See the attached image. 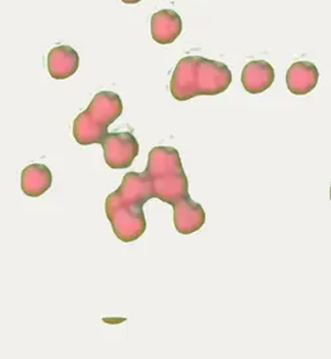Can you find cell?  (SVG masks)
I'll return each mask as SVG.
<instances>
[{"instance_id":"obj_9","label":"cell","mask_w":331,"mask_h":359,"mask_svg":"<svg viewBox=\"0 0 331 359\" xmlns=\"http://www.w3.org/2000/svg\"><path fill=\"white\" fill-rule=\"evenodd\" d=\"M183 23L180 16L173 10H162L151 18V36L158 44H171L182 34Z\"/></svg>"},{"instance_id":"obj_3","label":"cell","mask_w":331,"mask_h":359,"mask_svg":"<svg viewBox=\"0 0 331 359\" xmlns=\"http://www.w3.org/2000/svg\"><path fill=\"white\" fill-rule=\"evenodd\" d=\"M231 83L232 73L223 62L201 56H186L177 64L170 90L177 101H187L194 97L220 95Z\"/></svg>"},{"instance_id":"obj_7","label":"cell","mask_w":331,"mask_h":359,"mask_svg":"<svg viewBox=\"0 0 331 359\" xmlns=\"http://www.w3.org/2000/svg\"><path fill=\"white\" fill-rule=\"evenodd\" d=\"M273 81L274 69L268 61H250L244 67L241 73L243 86L250 95H259L265 92L272 86Z\"/></svg>"},{"instance_id":"obj_4","label":"cell","mask_w":331,"mask_h":359,"mask_svg":"<svg viewBox=\"0 0 331 359\" xmlns=\"http://www.w3.org/2000/svg\"><path fill=\"white\" fill-rule=\"evenodd\" d=\"M123 111L121 97L114 92L97 93L90 105L73 122V137L77 144H102L107 128L119 118Z\"/></svg>"},{"instance_id":"obj_1","label":"cell","mask_w":331,"mask_h":359,"mask_svg":"<svg viewBox=\"0 0 331 359\" xmlns=\"http://www.w3.org/2000/svg\"><path fill=\"white\" fill-rule=\"evenodd\" d=\"M146 171L151 180L154 198L173 205L177 232L189 235L199 231L205 223V212L189 196V180L177 149L170 146L151 149Z\"/></svg>"},{"instance_id":"obj_8","label":"cell","mask_w":331,"mask_h":359,"mask_svg":"<svg viewBox=\"0 0 331 359\" xmlns=\"http://www.w3.org/2000/svg\"><path fill=\"white\" fill-rule=\"evenodd\" d=\"M79 53L69 46H59L48 53V71L56 80H65L77 72Z\"/></svg>"},{"instance_id":"obj_10","label":"cell","mask_w":331,"mask_h":359,"mask_svg":"<svg viewBox=\"0 0 331 359\" xmlns=\"http://www.w3.org/2000/svg\"><path fill=\"white\" fill-rule=\"evenodd\" d=\"M22 190L31 198L41 196L52 186V172L41 163H34L24 168L22 172Z\"/></svg>"},{"instance_id":"obj_11","label":"cell","mask_w":331,"mask_h":359,"mask_svg":"<svg viewBox=\"0 0 331 359\" xmlns=\"http://www.w3.org/2000/svg\"><path fill=\"white\" fill-rule=\"evenodd\" d=\"M125 4H135V3H140L142 0H122Z\"/></svg>"},{"instance_id":"obj_2","label":"cell","mask_w":331,"mask_h":359,"mask_svg":"<svg viewBox=\"0 0 331 359\" xmlns=\"http://www.w3.org/2000/svg\"><path fill=\"white\" fill-rule=\"evenodd\" d=\"M154 198L151 180L143 172H128L119 189L105 202V212L116 236L123 243L140 239L146 231L143 205Z\"/></svg>"},{"instance_id":"obj_5","label":"cell","mask_w":331,"mask_h":359,"mask_svg":"<svg viewBox=\"0 0 331 359\" xmlns=\"http://www.w3.org/2000/svg\"><path fill=\"white\" fill-rule=\"evenodd\" d=\"M101 144L105 162L113 170L130 168L140 153V144L131 133H107Z\"/></svg>"},{"instance_id":"obj_6","label":"cell","mask_w":331,"mask_h":359,"mask_svg":"<svg viewBox=\"0 0 331 359\" xmlns=\"http://www.w3.org/2000/svg\"><path fill=\"white\" fill-rule=\"evenodd\" d=\"M320 79V72L313 62L297 61L286 73L288 89L296 96H305L310 93Z\"/></svg>"}]
</instances>
